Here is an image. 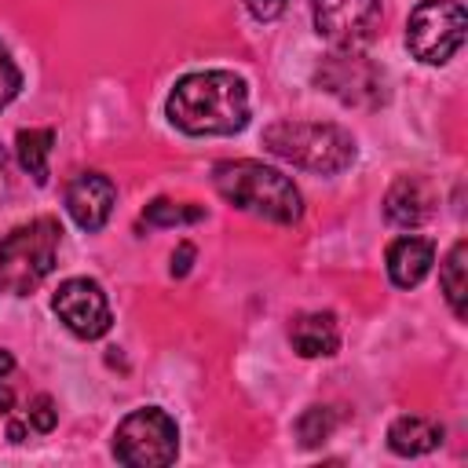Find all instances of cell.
Segmentation results:
<instances>
[{
	"label": "cell",
	"instance_id": "cell-1",
	"mask_svg": "<svg viewBox=\"0 0 468 468\" xmlns=\"http://www.w3.org/2000/svg\"><path fill=\"white\" fill-rule=\"evenodd\" d=\"M165 113L186 135H234L249 124V88L230 69H197L176 80Z\"/></svg>",
	"mask_w": 468,
	"mask_h": 468
},
{
	"label": "cell",
	"instance_id": "cell-2",
	"mask_svg": "<svg viewBox=\"0 0 468 468\" xmlns=\"http://www.w3.org/2000/svg\"><path fill=\"white\" fill-rule=\"evenodd\" d=\"M212 186L234 208L271 219V223H282V227H289L303 216L296 183L260 161H219L212 168Z\"/></svg>",
	"mask_w": 468,
	"mask_h": 468
},
{
	"label": "cell",
	"instance_id": "cell-3",
	"mask_svg": "<svg viewBox=\"0 0 468 468\" xmlns=\"http://www.w3.org/2000/svg\"><path fill=\"white\" fill-rule=\"evenodd\" d=\"M263 146L318 176H336L355 161V139L340 124L322 121H274L263 128Z\"/></svg>",
	"mask_w": 468,
	"mask_h": 468
},
{
	"label": "cell",
	"instance_id": "cell-4",
	"mask_svg": "<svg viewBox=\"0 0 468 468\" xmlns=\"http://www.w3.org/2000/svg\"><path fill=\"white\" fill-rule=\"evenodd\" d=\"M62 227L51 216L29 219L0 238V292L29 296L55 267Z\"/></svg>",
	"mask_w": 468,
	"mask_h": 468
},
{
	"label": "cell",
	"instance_id": "cell-5",
	"mask_svg": "<svg viewBox=\"0 0 468 468\" xmlns=\"http://www.w3.org/2000/svg\"><path fill=\"white\" fill-rule=\"evenodd\" d=\"M179 453V428L161 406L128 413L113 431V457L128 468H165Z\"/></svg>",
	"mask_w": 468,
	"mask_h": 468
},
{
	"label": "cell",
	"instance_id": "cell-6",
	"mask_svg": "<svg viewBox=\"0 0 468 468\" xmlns=\"http://www.w3.org/2000/svg\"><path fill=\"white\" fill-rule=\"evenodd\" d=\"M314 84L355 110H377L388 102V73L355 48H336L325 55L314 69Z\"/></svg>",
	"mask_w": 468,
	"mask_h": 468
},
{
	"label": "cell",
	"instance_id": "cell-7",
	"mask_svg": "<svg viewBox=\"0 0 468 468\" xmlns=\"http://www.w3.org/2000/svg\"><path fill=\"white\" fill-rule=\"evenodd\" d=\"M468 15L461 0H420L406 22V48L424 66L450 62L464 44Z\"/></svg>",
	"mask_w": 468,
	"mask_h": 468
},
{
	"label": "cell",
	"instance_id": "cell-8",
	"mask_svg": "<svg viewBox=\"0 0 468 468\" xmlns=\"http://www.w3.org/2000/svg\"><path fill=\"white\" fill-rule=\"evenodd\" d=\"M51 307L55 314L66 322V329L80 340H99L110 333L113 325V314H110V300L102 292L99 282L91 278H66L55 296H51Z\"/></svg>",
	"mask_w": 468,
	"mask_h": 468
},
{
	"label": "cell",
	"instance_id": "cell-9",
	"mask_svg": "<svg viewBox=\"0 0 468 468\" xmlns=\"http://www.w3.org/2000/svg\"><path fill=\"white\" fill-rule=\"evenodd\" d=\"M318 37L333 48H362L380 26V0H307Z\"/></svg>",
	"mask_w": 468,
	"mask_h": 468
},
{
	"label": "cell",
	"instance_id": "cell-10",
	"mask_svg": "<svg viewBox=\"0 0 468 468\" xmlns=\"http://www.w3.org/2000/svg\"><path fill=\"white\" fill-rule=\"evenodd\" d=\"M117 201V186L102 172H80L66 186V212L80 230H102Z\"/></svg>",
	"mask_w": 468,
	"mask_h": 468
},
{
	"label": "cell",
	"instance_id": "cell-11",
	"mask_svg": "<svg viewBox=\"0 0 468 468\" xmlns=\"http://www.w3.org/2000/svg\"><path fill=\"white\" fill-rule=\"evenodd\" d=\"M431 205H435V194L428 186V179L420 176H399L384 197V216L395 223V227H420L428 216H431Z\"/></svg>",
	"mask_w": 468,
	"mask_h": 468
},
{
	"label": "cell",
	"instance_id": "cell-12",
	"mask_svg": "<svg viewBox=\"0 0 468 468\" xmlns=\"http://www.w3.org/2000/svg\"><path fill=\"white\" fill-rule=\"evenodd\" d=\"M435 263V245L417 234H402L388 245V278L399 289H413L424 282V274Z\"/></svg>",
	"mask_w": 468,
	"mask_h": 468
},
{
	"label": "cell",
	"instance_id": "cell-13",
	"mask_svg": "<svg viewBox=\"0 0 468 468\" xmlns=\"http://www.w3.org/2000/svg\"><path fill=\"white\" fill-rule=\"evenodd\" d=\"M289 344L303 358H329L340 347V329L329 311H307L296 314L289 325Z\"/></svg>",
	"mask_w": 468,
	"mask_h": 468
},
{
	"label": "cell",
	"instance_id": "cell-14",
	"mask_svg": "<svg viewBox=\"0 0 468 468\" xmlns=\"http://www.w3.org/2000/svg\"><path fill=\"white\" fill-rule=\"evenodd\" d=\"M439 442H442V424L431 420V417L406 413V417H395L391 428H388V446H391L399 457H420V453H431Z\"/></svg>",
	"mask_w": 468,
	"mask_h": 468
},
{
	"label": "cell",
	"instance_id": "cell-15",
	"mask_svg": "<svg viewBox=\"0 0 468 468\" xmlns=\"http://www.w3.org/2000/svg\"><path fill=\"white\" fill-rule=\"evenodd\" d=\"M51 143H55V132H51V128H22V132L15 135V157H18L22 172H29L40 186L48 183Z\"/></svg>",
	"mask_w": 468,
	"mask_h": 468
},
{
	"label": "cell",
	"instance_id": "cell-16",
	"mask_svg": "<svg viewBox=\"0 0 468 468\" xmlns=\"http://www.w3.org/2000/svg\"><path fill=\"white\" fill-rule=\"evenodd\" d=\"M464 271H468V245L457 241V245L446 252L442 271H439V285H442L446 303H450V311H453L457 318H464V292H468V278H464Z\"/></svg>",
	"mask_w": 468,
	"mask_h": 468
},
{
	"label": "cell",
	"instance_id": "cell-17",
	"mask_svg": "<svg viewBox=\"0 0 468 468\" xmlns=\"http://www.w3.org/2000/svg\"><path fill=\"white\" fill-rule=\"evenodd\" d=\"M333 428H336L333 406H307L300 413V420H296V439H300V446L314 450V446H322L333 435Z\"/></svg>",
	"mask_w": 468,
	"mask_h": 468
},
{
	"label": "cell",
	"instance_id": "cell-18",
	"mask_svg": "<svg viewBox=\"0 0 468 468\" xmlns=\"http://www.w3.org/2000/svg\"><path fill=\"white\" fill-rule=\"evenodd\" d=\"M143 219H146L150 227H183V223L205 219V208H197V205H179V201H168V197H154V201L143 208Z\"/></svg>",
	"mask_w": 468,
	"mask_h": 468
},
{
	"label": "cell",
	"instance_id": "cell-19",
	"mask_svg": "<svg viewBox=\"0 0 468 468\" xmlns=\"http://www.w3.org/2000/svg\"><path fill=\"white\" fill-rule=\"evenodd\" d=\"M26 424L40 435H48L55 424H58V410L51 402V395H33L29 399V410H26Z\"/></svg>",
	"mask_w": 468,
	"mask_h": 468
},
{
	"label": "cell",
	"instance_id": "cell-20",
	"mask_svg": "<svg viewBox=\"0 0 468 468\" xmlns=\"http://www.w3.org/2000/svg\"><path fill=\"white\" fill-rule=\"evenodd\" d=\"M18 88H22V73H18L15 58L7 55V48L0 44V110L18 95Z\"/></svg>",
	"mask_w": 468,
	"mask_h": 468
},
{
	"label": "cell",
	"instance_id": "cell-21",
	"mask_svg": "<svg viewBox=\"0 0 468 468\" xmlns=\"http://www.w3.org/2000/svg\"><path fill=\"white\" fill-rule=\"evenodd\" d=\"M245 7L256 22H274L278 15H285V0H245Z\"/></svg>",
	"mask_w": 468,
	"mask_h": 468
},
{
	"label": "cell",
	"instance_id": "cell-22",
	"mask_svg": "<svg viewBox=\"0 0 468 468\" xmlns=\"http://www.w3.org/2000/svg\"><path fill=\"white\" fill-rule=\"evenodd\" d=\"M190 263H194V245L190 241H179V249L172 252V274L183 278L190 271Z\"/></svg>",
	"mask_w": 468,
	"mask_h": 468
},
{
	"label": "cell",
	"instance_id": "cell-23",
	"mask_svg": "<svg viewBox=\"0 0 468 468\" xmlns=\"http://www.w3.org/2000/svg\"><path fill=\"white\" fill-rule=\"evenodd\" d=\"M26 435H29V424L26 420H11L7 424V439L11 442H26Z\"/></svg>",
	"mask_w": 468,
	"mask_h": 468
},
{
	"label": "cell",
	"instance_id": "cell-24",
	"mask_svg": "<svg viewBox=\"0 0 468 468\" xmlns=\"http://www.w3.org/2000/svg\"><path fill=\"white\" fill-rule=\"evenodd\" d=\"M11 406H15V391L7 384H0V413H11Z\"/></svg>",
	"mask_w": 468,
	"mask_h": 468
},
{
	"label": "cell",
	"instance_id": "cell-25",
	"mask_svg": "<svg viewBox=\"0 0 468 468\" xmlns=\"http://www.w3.org/2000/svg\"><path fill=\"white\" fill-rule=\"evenodd\" d=\"M15 369V358H11V351H0V377H7Z\"/></svg>",
	"mask_w": 468,
	"mask_h": 468
},
{
	"label": "cell",
	"instance_id": "cell-26",
	"mask_svg": "<svg viewBox=\"0 0 468 468\" xmlns=\"http://www.w3.org/2000/svg\"><path fill=\"white\" fill-rule=\"evenodd\" d=\"M7 190V157H4V146H0V194Z\"/></svg>",
	"mask_w": 468,
	"mask_h": 468
}]
</instances>
